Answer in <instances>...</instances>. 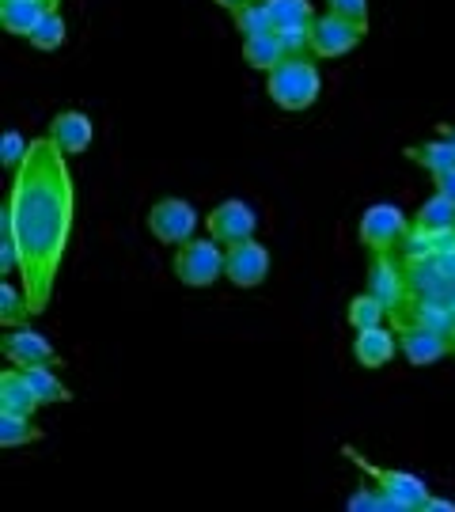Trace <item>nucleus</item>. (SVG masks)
I'll use <instances>...</instances> for the list:
<instances>
[{
    "label": "nucleus",
    "mask_w": 455,
    "mask_h": 512,
    "mask_svg": "<svg viewBox=\"0 0 455 512\" xmlns=\"http://www.w3.org/2000/svg\"><path fill=\"white\" fill-rule=\"evenodd\" d=\"M334 16L353 19V23H368V0H327Z\"/></svg>",
    "instance_id": "c85d7f7f"
},
{
    "label": "nucleus",
    "mask_w": 455,
    "mask_h": 512,
    "mask_svg": "<svg viewBox=\"0 0 455 512\" xmlns=\"http://www.w3.org/2000/svg\"><path fill=\"white\" fill-rule=\"evenodd\" d=\"M410 236V224L402 217L399 205H368L361 217V243L372 255H391L395 247H402V239Z\"/></svg>",
    "instance_id": "39448f33"
},
{
    "label": "nucleus",
    "mask_w": 455,
    "mask_h": 512,
    "mask_svg": "<svg viewBox=\"0 0 455 512\" xmlns=\"http://www.w3.org/2000/svg\"><path fill=\"white\" fill-rule=\"evenodd\" d=\"M243 57H247V65L258 69V73H273L289 54H285V46H281L277 31H270V35L243 38Z\"/></svg>",
    "instance_id": "f3484780"
},
{
    "label": "nucleus",
    "mask_w": 455,
    "mask_h": 512,
    "mask_svg": "<svg viewBox=\"0 0 455 512\" xmlns=\"http://www.w3.org/2000/svg\"><path fill=\"white\" fill-rule=\"evenodd\" d=\"M224 243L217 239H186L175 255V277L190 289H209L217 277H224V262L228 251H220Z\"/></svg>",
    "instance_id": "20e7f679"
},
{
    "label": "nucleus",
    "mask_w": 455,
    "mask_h": 512,
    "mask_svg": "<svg viewBox=\"0 0 455 512\" xmlns=\"http://www.w3.org/2000/svg\"><path fill=\"white\" fill-rule=\"evenodd\" d=\"M281 38V46H285V54H308L311 50V23H300V27H285V31H277Z\"/></svg>",
    "instance_id": "bb28decb"
},
{
    "label": "nucleus",
    "mask_w": 455,
    "mask_h": 512,
    "mask_svg": "<svg viewBox=\"0 0 455 512\" xmlns=\"http://www.w3.org/2000/svg\"><path fill=\"white\" fill-rule=\"evenodd\" d=\"M452 353H455V330H452Z\"/></svg>",
    "instance_id": "f704fd0d"
},
{
    "label": "nucleus",
    "mask_w": 455,
    "mask_h": 512,
    "mask_svg": "<svg viewBox=\"0 0 455 512\" xmlns=\"http://www.w3.org/2000/svg\"><path fill=\"white\" fill-rule=\"evenodd\" d=\"M27 141H23V133H16V129H8L4 133V148H0V160H4V167H12L16 171L23 160H27Z\"/></svg>",
    "instance_id": "cd10ccee"
},
{
    "label": "nucleus",
    "mask_w": 455,
    "mask_h": 512,
    "mask_svg": "<svg viewBox=\"0 0 455 512\" xmlns=\"http://www.w3.org/2000/svg\"><path fill=\"white\" fill-rule=\"evenodd\" d=\"M452 509H455L452 501H440V497L429 494V501H425V509H421V512H452Z\"/></svg>",
    "instance_id": "473e14b6"
},
{
    "label": "nucleus",
    "mask_w": 455,
    "mask_h": 512,
    "mask_svg": "<svg viewBox=\"0 0 455 512\" xmlns=\"http://www.w3.org/2000/svg\"><path fill=\"white\" fill-rule=\"evenodd\" d=\"M255 232H258L255 209L247 202H239V198H228V202H220L209 213V236L217 239V243H224V247L243 243V239H255Z\"/></svg>",
    "instance_id": "9d476101"
},
{
    "label": "nucleus",
    "mask_w": 455,
    "mask_h": 512,
    "mask_svg": "<svg viewBox=\"0 0 455 512\" xmlns=\"http://www.w3.org/2000/svg\"><path fill=\"white\" fill-rule=\"evenodd\" d=\"M23 372H27V380H31V387H35V395H38V403L42 406L46 403H73V391L61 384L46 365H31V368H23Z\"/></svg>",
    "instance_id": "412c9836"
},
{
    "label": "nucleus",
    "mask_w": 455,
    "mask_h": 512,
    "mask_svg": "<svg viewBox=\"0 0 455 512\" xmlns=\"http://www.w3.org/2000/svg\"><path fill=\"white\" fill-rule=\"evenodd\" d=\"M4 357L16 368H31V365H54L57 353L54 346L46 342V334L38 330H12L4 338Z\"/></svg>",
    "instance_id": "ddd939ff"
},
{
    "label": "nucleus",
    "mask_w": 455,
    "mask_h": 512,
    "mask_svg": "<svg viewBox=\"0 0 455 512\" xmlns=\"http://www.w3.org/2000/svg\"><path fill=\"white\" fill-rule=\"evenodd\" d=\"M368 35V23H353L327 12L311 23V54L315 57H346L349 50H357V42Z\"/></svg>",
    "instance_id": "423d86ee"
},
{
    "label": "nucleus",
    "mask_w": 455,
    "mask_h": 512,
    "mask_svg": "<svg viewBox=\"0 0 455 512\" xmlns=\"http://www.w3.org/2000/svg\"><path fill=\"white\" fill-rule=\"evenodd\" d=\"M266 92L281 110H308L323 92V76L308 54H292L266 73Z\"/></svg>",
    "instance_id": "f03ea898"
},
{
    "label": "nucleus",
    "mask_w": 455,
    "mask_h": 512,
    "mask_svg": "<svg viewBox=\"0 0 455 512\" xmlns=\"http://www.w3.org/2000/svg\"><path fill=\"white\" fill-rule=\"evenodd\" d=\"M46 433L35 429V421L23 418V414H4L0 410V448H19V444H35Z\"/></svg>",
    "instance_id": "4be33fe9"
},
{
    "label": "nucleus",
    "mask_w": 455,
    "mask_h": 512,
    "mask_svg": "<svg viewBox=\"0 0 455 512\" xmlns=\"http://www.w3.org/2000/svg\"><path fill=\"white\" fill-rule=\"evenodd\" d=\"M270 274V251L258 239H243L228 247V262H224V277L236 289H258Z\"/></svg>",
    "instance_id": "6e6552de"
},
{
    "label": "nucleus",
    "mask_w": 455,
    "mask_h": 512,
    "mask_svg": "<svg viewBox=\"0 0 455 512\" xmlns=\"http://www.w3.org/2000/svg\"><path fill=\"white\" fill-rule=\"evenodd\" d=\"M266 4V12H270L273 27L277 31H285V27H300V23H315V8H311V0H262Z\"/></svg>",
    "instance_id": "aec40b11"
},
{
    "label": "nucleus",
    "mask_w": 455,
    "mask_h": 512,
    "mask_svg": "<svg viewBox=\"0 0 455 512\" xmlns=\"http://www.w3.org/2000/svg\"><path fill=\"white\" fill-rule=\"evenodd\" d=\"M440 137H448V141L455 145V126H440Z\"/></svg>",
    "instance_id": "72a5a7b5"
},
{
    "label": "nucleus",
    "mask_w": 455,
    "mask_h": 512,
    "mask_svg": "<svg viewBox=\"0 0 455 512\" xmlns=\"http://www.w3.org/2000/svg\"><path fill=\"white\" fill-rule=\"evenodd\" d=\"M50 8H54L50 0H0V23L8 35L31 38V31L42 23Z\"/></svg>",
    "instance_id": "dca6fc26"
},
{
    "label": "nucleus",
    "mask_w": 455,
    "mask_h": 512,
    "mask_svg": "<svg viewBox=\"0 0 455 512\" xmlns=\"http://www.w3.org/2000/svg\"><path fill=\"white\" fill-rule=\"evenodd\" d=\"M406 156L421 164L429 175H440V171H448L455 167V145L448 137H437V141H425V145H410L406 148Z\"/></svg>",
    "instance_id": "6ab92c4d"
},
{
    "label": "nucleus",
    "mask_w": 455,
    "mask_h": 512,
    "mask_svg": "<svg viewBox=\"0 0 455 512\" xmlns=\"http://www.w3.org/2000/svg\"><path fill=\"white\" fill-rule=\"evenodd\" d=\"M50 4H54V8H57V4H61V0H50Z\"/></svg>",
    "instance_id": "c9c22d12"
},
{
    "label": "nucleus",
    "mask_w": 455,
    "mask_h": 512,
    "mask_svg": "<svg viewBox=\"0 0 455 512\" xmlns=\"http://www.w3.org/2000/svg\"><path fill=\"white\" fill-rule=\"evenodd\" d=\"M31 315V304H27V293H19L16 285H0V323L4 327H16Z\"/></svg>",
    "instance_id": "393cba45"
},
{
    "label": "nucleus",
    "mask_w": 455,
    "mask_h": 512,
    "mask_svg": "<svg viewBox=\"0 0 455 512\" xmlns=\"http://www.w3.org/2000/svg\"><path fill=\"white\" fill-rule=\"evenodd\" d=\"M31 46H35V50H61V46H65V19H61L57 8H50V12L42 16V23L31 31Z\"/></svg>",
    "instance_id": "b1692460"
},
{
    "label": "nucleus",
    "mask_w": 455,
    "mask_h": 512,
    "mask_svg": "<svg viewBox=\"0 0 455 512\" xmlns=\"http://www.w3.org/2000/svg\"><path fill=\"white\" fill-rule=\"evenodd\" d=\"M395 334H399V346L410 365H433V361L452 353V338H448V334L418 327V323H410V319H395Z\"/></svg>",
    "instance_id": "9b49d317"
},
{
    "label": "nucleus",
    "mask_w": 455,
    "mask_h": 512,
    "mask_svg": "<svg viewBox=\"0 0 455 512\" xmlns=\"http://www.w3.org/2000/svg\"><path fill=\"white\" fill-rule=\"evenodd\" d=\"M38 406L42 403H38L27 372H23V368H8V372L0 376V410H4V414H23V418H31Z\"/></svg>",
    "instance_id": "2eb2a0df"
},
{
    "label": "nucleus",
    "mask_w": 455,
    "mask_h": 512,
    "mask_svg": "<svg viewBox=\"0 0 455 512\" xmlns=\"http://www.w3.org/2000/svg\"><path fill=\"white\" fill-rule=\"evenodd\" d=\"M349 509H353V512H361V509H380V490H376V486H364L361 494L349 497Z\"/></svg>",
    "instance_id": "c756f323"
},
{
    "label": "nucleus",
    "mask_w": 455,
    "mask_h": 512,
    "mask_svg": "<svg viewBox=\"0 0 455 512\" xmlns=\"http://www.w3.org/2000/svg\"><path fill=\"white\" fill-rule=\"evenodd\" d=\"M91 137H95L91 118L80 114V110H61L54 122H50V141H54V148L61 156H80V152H88Z\"/></svg>",
    "instance_id": "f8f14e48"
},
{
    "label": "nucleus",
    "mask_w": 455,
    "mask_h": 512,
    "mask_svg": "<svg viewBox=\"0 0 455 512\" xmlns=\"http://www.w3.org/2000/svg\"><path fill=\"white\" fill-rule=\"evenodd\" d=\"M236 31L243 38H255V35H270V31H277V27H273L266 4H251V8L236 12Z\"/></svg>",
    "instance_id": "a878e982"
},
{
    "label": "nucleus",
    "mask_w": 455,
    "mask_h": 512,
    "mask_svg": "<svg viewBox=\"0 0 455 512\" xmlns=\"http://www.w3.org/2000/svg\"><path fill=\"white\" fill-rule=\"evenodd\" d=\"M76 190L65 156L50 137L31 141L27 160L16 167L12 198H8V228L19 247V277L31 304V315L50 308L61 258L73 236Z\"/></svg>",
    "instance_id": "f257e3e1"
},
{
    "label": "nucleus",
    "mask_w": 455,
    "mask_h": 512,
    "mask_svg": "<svg viewBox=\"0 0 455 512\" xmlns=\"http://www.w3.org/2000/svg\"><path fill=\"white\" fill-rule=\"evenodd\" d=\"M395 342H399V334L387 327L357 330V338H353V357H357V365H364V368H383L395 357Z\"/></svg>",
    "instance_id": "4468645a"
},
{
    "label": "nucleus",
    "mask_w": 455,
    "mask_h": 512,
    "mask_svg": "<svg viewBox=\"0 0 455 512\" xmlns=\"http://www.w3.org/2000/svg\"><path fill=\"white\" fill-rule=\"evenodd\" d=\"M387 315H391V311L383 308L372 293H361V296H353V300H349V323H353L357 330L383 327V319H387Z\"/></svg>",
    "instance_id": "5701e85b"
},
{
    "label": "nucleus",
    "mask_w": 455,
    "mask_h": 512,
    "mask_svg": "<svg viewBox=\"0 0 455 512\" xmlns=\"http://www.w3.org/2000/svg\"><path fill=\"white\" fill-rule=\"evenodd\" d=\"M433 186H437V194H444V198H452V202H455V167H448V171L433 175Z\"/></svg>",
    "instance_id": "7c9ffc66"
},
{
    "label": "nucleus",
    "mask_w": 455,
    "mask_h": 512,
    "mask_svg": "<svg viewBox=\"0 0 455 512\" xmlns=\"http://www.w3.org/2000/svg\"><path fill=\"white\" fill-rule=\"evenodd\" d=\"M342 452L361 467L364 475L372 478V486L380 490V509H387V512H421L425 509L429 490H425L421 478H414L410 471H383V467H376V463H368L353 444H346Z\"/></svg>",
    "instance_id": "7ed1b4c3"
},
{
    "label": "nucleus",
    "mask_w": 455,
    "mask_h": 512,
    "mask_svg": "<svg viewBox=\"0 0 455 512\" xmlns=\"http://www.w3.org/2000/svg\"><path fill=\"white\" fill-rule=\"evenodd\" d=\"M414 228H418V232H425V236L452 232V228H455V202H452V198H444V194H433L429 202H421Z\"/></svg>",
    "instance_id": "a211bd4d"
},
{
    "label": "nucleus",
    "mask_w": 455,
    "mask_h": 512,
    "mask_svg": "<svg viewBox=\"0 0 455 512\" xmlns=\"http://www.w3.org/2000/svg\"><path fill=\"white\" fill-rule=\"evenodd\" d=\"M148 228H152V236L160 239V243H186V239H194L198 213H194V205L182 202V198H164V202L152 205Z\"/></svg>",
    "instance_id": "1a4fd4ad"
},
{
    "label": "nucleus",
    "mask_w": 455,
    "mask_h": 512,
    "mask_svg": "<svg viewBox=\"0 0 455 512\" xmlns=\"http://www.w3.org/2000/svg\"><path fill=\"white\" fill-rule=\"evenodd\" d=\"M368 293L380 300L383 308L391 311V319L406 311L410 304V281L406 270L391 255H372V270H368Z\"/></svg>",
    "instance_id": "0eeeda50"
},
{
    "label": "nucleus",
    "mask_w": 455,
    "mask_h": 512,
    "mask_svg": "<svg viewBox=\"0 0 455 512\" xmlns=\"http://www.w3.org/2000/svg\"><path fill=\"white\" fill-rule=\"evenodd\" d=\"M220 8H228V12H232V16H236V12H243V8H251V4H262V0H217Z\"/></svg>",
    "instance_id": "2f4dec72"
}]
</instances>
